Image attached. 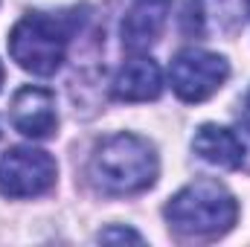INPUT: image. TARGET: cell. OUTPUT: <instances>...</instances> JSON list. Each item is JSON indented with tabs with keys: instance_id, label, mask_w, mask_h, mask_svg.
Returning a JSON list of instances; mask_svg holds the SVG:
<instances>
[{
	"instance_id": "6da1fadb",
	"label": "cell",
	"mask_w": 250,
	"mask_h": 247,
	"mask_svg": "<svg viewBox=\"0 0 250 247\" xmlns=\"http://www.w3.org/2000/svg\"><path fill=\"white\" fill-rule=\"evenodd\" d=\"M84 21V6L70 12H29L9 32V53L32 76H53L64 64L70 38L79 32Z\"/></svg>"
},
{
	"instance_id": "7a4b0ae2",
	"label": "cell",
	"mask_w": 250,
	"mask_h": 247,
	"mask_svg": "<svg viewBox=\"0 0 250 247\" xmlns=\"http://www.w3.org/2000/svg\"><path fill=\"white\" fill-rule=\"evenodd\" d=\"M154 145L137 134H114L96 145L90 172L108 195H137L157 181Z\"/></svg>"
},
{
	"instance_id": "3957f363",
	"label": "cell",
	"mask_w": 250,
	"mask_h": 247,
	"mask_svg": "<svg viewBox=\"0 0 250 247\" xmlns=\"http://www.w3.org/2000/svg\"><path fill=\"white\" fill-rule=\"evenodd\" d=\"M169 227L189 239H212L227 233L239 218V204L227 186L209 178L184 186L163 209Z\"/></svg>"
},
{
	"instance_id": "277c9868",
	"label": "cell",
	"mask_w": 250,
	"mask_h": 247,
	"mask_svg": "<svg viewBox=\"0 0 250 247\" xmlns=\"http://www.w3.org/2000/svg\"><path fill=\"white\" fill-rule=\"evenodd\" d=\"M56 160L29 145H18L0 157V195L6 198H35L56 184Z\"/></svg>"
},
{
	"instance_id": "5b68a950",
	"label": "cell",
	"mask_w": 250,
	"mask_h": 247,
	"mask_svg": "<svg viewBox=\"0 0 250 247\" xmlns=\"http://www.w3.org/2000/svg\"><path fill=\"white\" fill-rule=\"evenodd\" d=\"M230 76V64L218 53H207V50H181L175 56V62L169 67V79L175 93L184 102H204L209 99Z\"/></svg>"
},
{
	"instance_id": "8992f818",
	"label": "cell",
	"mask_w": 250,
	"mask_h": 247,
	"mask_svg": "<svg viewBox=\"0 0 250 247\" xmlns=\"http://www.w3.org/2000/svg\"><path fill=\"white\" fill-rule=\"evenodd\" d=\"M245 21V0H187L181 29L189 38L233 35Z\"/></svg>"
},
{
	"instance_id": "52a82bcc",
	"label": "cell",
	"mask_w": 250,
	"mask_h": 247,
	"mask_svg": "<svg viewBox=\"0 0 250 247\" xmlns=\"http://www.w3.org/2000/svg\"><path fill=\"white\" fill-rule=\"evenodd\" d=\"M12 125L32 140H44L56 131L59 114H56V96L44 87H21L12 99Z\"/></svg>"
},
{
	"instance_id": "ba28073f",
	"label": "cell",
	"mask_w": 250,
	"mask_h": 247,
	"mask_svg": "<svg viewBox=\"0 0 250 247\" xmlns=\"http://www.w3.org/2000/svg\"><path fill=\"white\" fill-rule=\"evenodd\" d=\"M169 9H172V0H134L123 21L125 50H131V53L148 50L160 38L166 18H169Z\"/></svg>"
},
{
	"instance_id": "9c48e42d",
	"label": "cell",
	"mask_w": 250,
	"mask_h": 247,
	"mask_svg": "<svg viewBox=\"0 0 250 247\" xmlns=\"http://www.w3.org/2000/svg\"><path fill=\"white\" fill-rule=\"evenodd\" d=\"M192 148L201 160L221 166V169H242L248 163V140L221 125H201L192 137Z\"/></svg>"
},
{
	"instance_id": "30bf717a",
	"label": "cell",
	"mask_w": 250,
	"mask_h": 247,
	"mask_svg": "<svg viewBox=\"0 0 250 247\" xmlns=\"http://www.w3.org/2000/svg\"><path fill=\"white\" fill-rule=\"evenodd\" d=\"M160 90H163L160 67H157V62L143 59V56L125 62L111 84V93L120 102H148V99H157Z\"/></svg>"
},
{
	"instance_id": "8fae6325",
	"label": "cell",
	"mask_w": 250,
	"mask_h": 247,
	"mask_svg": "<svg viewBox=\"0 0 250 247\" xmlns=\"http://www.w3.org/2000/svg\"><path fill=\"white\" fill-rule=\"evenodd\" d=\"M99 242H137V245H143V236L128 230V227H108L99 233Z\"/></svg>"
},
{
	"instance_id": "7c38bea8",
	"label": "cell",
	"mask_w": 250,
	"mask_h": 247,
	"mask_svg": "<svg viewBox=\"0 0 250 247\" xmlns=\"http://www.w3.org/2000/svg\"><path fill=\"white\" fill-rule=\"evenodd\" d=\"M239 120L245 123V128L250 131V90L245 93V99H242V108H239Z\"/></svg>"
},
{
	"instance_id": "4fadbf2b",
	"label": "cell",
	"mask_w": 250,
	"mask_h": 247,
	"mask_svg": "<svg viewBox=\"0 0 250 247\" xmlns=\"http://www.w3.org/2000/svg\"><path fill=\"white\" fill-rule=\"evenodd\" d=\"M245 12L250 15V0H245Z\"/></svg>"
},
{
	"instance_id": "5bb4252c",
	"label": "cell",
	"mask_w": 250,
	"mask_h": 247,
	"mask_svg": "<svg viewBox=\"0 0 250 247\" xmlns=\"http://www.w3.org/2000/svg\"><path fill=\"white\" fill-rule=\"evenodd\" d=\"M0 87H3V64H0Z\"/></svg>"
},
{
	"instance_id": "9a60e30c",
	"label": "cell",
	"mask_w": 250,
	"mask_h": 247,
	"mask_svg": "<svg viewBox=\"0 0 250 247\" xmlns=\"http://www.w3.org/2000/svg\"><path fill=\"white\" fill-rule=\"evenodd\" d=\"M0 134H3V131H0Z\"/></svg>"
}]
</instances>
